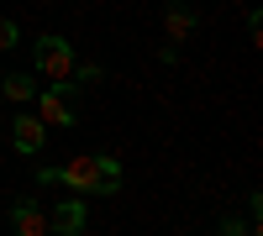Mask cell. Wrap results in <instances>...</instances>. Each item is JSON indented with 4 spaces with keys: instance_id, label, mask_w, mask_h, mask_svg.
I'll return each instance as SVG.
<instances>
[{
    "instance_id": "obj_1",
    "label": "cell",
    "mask_w": 263,
    "mask_h": 236,
    "mask_svg": "<svg viewBox=\"0 0 263 236\" xmlns=\"http://www.w3.org/2000/svg\"><path fill=\"white\" fill-rule=\"evenodd\" d=\"M37 179L42 184H63V189H74V195H111V189L121 184V168L105 153H79L63 168H42Z\"/></svg>"
},
{
    "instance_id": "obj_2",
    "label": "cell",
    "mask_w": 263,
    "mask_h": 236,
    "mask_svg": "<svg viewBox=\"0 0 263 236\" xmlns=\"http://www.w3.org/2000/svg\"><path fill=\"white\" fill-rule=\"evenodd\" d=\"M32 58H37V74L42 79H53V84H69L74 79V48L63 37H37V48H32Z\"/></svg>"
},
{
    "instance_id": "obj_3",
    "label": "cell",
    "mask_w": 263,
    "mask_h": 236,
    "mask_svg": "<svg viewBox=\"0 0 263 236\" xmlns=\"http://www.w3.org/2000/svg\"><path fill=\"white\" fill-rule=\"evenodd\" d=\"M32 100H37V121H42V126H74V116H69V84L37 90Z\"/></svg>"
},
{
    "instance_id": "obj_4",
    "label": "cell",
    "mask_w": 263,
    "mask_h": 236,
    "mask_svg": "<svg viewBox=\"0 0 263 236\" xmlns=\"http://www.w3.org/2000/svg\"><path fill=\"white\" fill-rule=\"evenodd\" d=\"M42 137H48V126H42L37 116H11V142H16V153H27V158H37L42 153Z\"/></svg>"
},
{
    "instance_id": "obj_5",
    "label": "cell",
    "mask_w": 263,
    "mask_h": 236,
    "mask_svg": "<svg viewBox=\"0 0 263 236\" xmlns=\"http://www.w3.org/2000/svg\"><path fill=\"white\" fill-rule=\"evenodd\" d=\"M195 27H200V21H195V11L184 6V0H168V6H163V37L174 42V48H179V42H190Z\"/></svg>"
},
{
    "instance_id": "obj_6",
    "label": "cell",
    "mask_w": 263,
    "mask_h": 236,
    "mask_svg": "<svg viewBox=\"0 0 263 236\" xmlns=\"http://www.w3.org/2000/svg\"><path fill=\"white\" fill-rule=\"evenodd\" d=\"M48 231H84V200H58L48 216Z\"/></svg>"
},
{
    "instance_id": "obj_7",
    "label": "cell",
    "mask_w": 263,
    "mask_h": 236,
    "mask_svg": "<svg viewBox=\"0 0 263 236\" xmlns=\"http://www.w3.org/2000/svg\"><path fill=\"white\" fill-rule=\"evenodd\" d=\"M11 226H16L21 236H48V216H42L32 200H21V205L11 210Z\"/></svg>"
},
{
    "instance_id": "obj_8",
    "label": "cell",
    "mask_w": 263,
    "mask_h": 236,
    "mask_svg": "<svg viewBox=\"0 0 263 236\" xmlns=\"http://www.w3.org/2000/svg\"><path fill=\"white\" fill-rule=\"evenodd\" d=\"M0 95L16 100V105H27V100L37 95V79H32V74H6V79H0Z\"/></svg>"
},
{
    "instance_id": "obj_9",
    "label": "cell",
    "mask_w": 263,
    "mask_h": 236,
    "mask_svg": "<svg viewBox=\"0 0 263 236\" xmlns=\"http://www.w3.org/2000/svg\"><path fill=\"white\" fill-rule=\"evenodd\" d=\"M74 79L79 84H95V79H105V69H100V63H74Z\"/></svg>"
},
{
    "instance_id": "obj_10",
    "label": "cell",
    "mask_w": 263,
    "mask_h": 236,
    "mask_svg": "<svg viewBox=\"0 0 263 236\" xmlns=\"http://www.w3.org/2000/svg\"><path fill=\"white\" fill-rule=\"evenodd\" d=\"M16 37H21V32H16V21L0 16V53H11V48H16Z\"/></svg>"
},
{
    "instance_id": "obj_11",
    "label": "cell",
    "mask_w": 263,
    "mask_h": 236,
    "mask_svg": "<svg viewBox=\"0 0 263 236\" xmlns=\"http://www.w3.org/2000/svg\"><path fill=\"white\" fill-rule=\"evenodd\" d=\"M216 226H221L227 236H237V231H248V226H242V221H237V216H221V221H216Z\"/></svg>"
}]
</instances>
